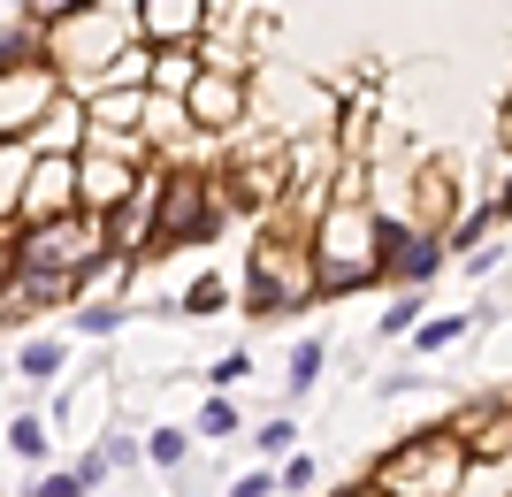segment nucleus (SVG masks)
I'll list each match as a JSON object with an SVG mask.
<instances>
[{
    "instance_id": "nucleus-1",
    "label": "nucleus",
    "mask_w": 512,
    "mask_h": 497,
    "mask_svg": "<svg viewBox=\"0 0 512 497\" xmlns=\"http://www.w3.org/2000/svg\"><path fill=\"white\" fill-rule=\"evenodd\" d=\"M314 291H360V283L383 276V222L367 215L360 192H344L314 230Z\"/></svg>"
},
{
    "instance_id": "nucleus-2",
    "label": "nucleus",
    "mask_w": 512,
    "mask_h": 497,
    "mask_svg": "<svg viewBox=\"0 0 512 497\" xmlns=\"http://www.w3.org/2000/svg\"><path fill=\"white\" fill-rule=\"evenodd\" d=\"M467 467L474 459H467V444L451 429H421L375 467V497H459Z\"/></svg>"
},
{
    "instance_id": "nucleus-3",
    "label": "nucleus",
    "mask_w": 512,
    "mask_h": 497,
    "mask_svg": "<svg viewBox=\"0 0 512 497\" xmlns=\"http://www.w3.org/2000/svg\"><path fill=\"white\" fill-rule=\"evenodd\" d=\"M8 253H16V268H31V276L77 283V276H92V260H107V230L92 215H54V222H31Z\"/></svg>"
},
{
    "instance_id": "nucleus-4",
    "label": "nucleus",
    "mask_w": 512,
    "mask_h": 497,
    "mask_svg": "<svg viewBox=\"0 0 512 497\" xmlns=\"http://www.w3.org/2000/svg\"><path fill=\"white\" fill-rule=\"evenodd\" d=\"M306 299H314V260L268 238L253 253V306H260V314H299Z\"/></svg>"
},
{
    "instance_id": "nucleus-5",
    "label": "nucleus",
    "mask_w": 512,
    "mask_h": 497,
    "mask_svg": "<svg viewBox=\"0 0 512 497\" xmlns=\"http://www.w3.org/2000/svg\"><path fill=\"white\" fill-rule=\"evenodd\" d=\"M54 215H77V153H31L16 222L31 230V222H54Z\"/></svg>"
},
{
    "instance_id": "nucleus-6",
    "label": "nucleus",
    "mask_w": 512,
    "mask_h": 497,
    "mask_svg": "<svg viewBox=\"0 0 512 497\" xmlns=\"http://www.w3.org/2000/svg\"><path fill=\"white\" fill-rule=\"evenodd\" d=\"M214 222V192L207 176H161V199H153V245H184Z\"/></svg>"
},
{
    "instance_id": "nucleus-7",
    "label": "nucleus",
    "mask_w": 512,
    "mask_h": 497,
    "mask_svg": "<svg viewBox=\"0 0 512 497\" xmlns=\"http://www.w3.org/2000/svg\"><path fill=\"white\" fill-rule=\"evenodd\" d=\"M130 199H138V169H130V161H115V153L77 146V215L107 222L115 207H130Z\"/></svg>"
},
{
    "instance_id": "nucleus-8",
    "label": "nucleus",
    "mask_w": 512,
    "mask_h": 497,
    "mask_svg": "<svg viewBox=\"0 0 512 497\" xmlns=\"http://www.w3.org/2000/svg\"><path fill=\"white\" fill-rule=\"evenodd\" d=\"M54 92H62V77H54L46 62L16 69V77H0V146H23V138H31V123L54 108Z\"/></svg>"
},
{
    "instance_id": "nucleus-9",
    "label": "nucleus",
    "mask_w": 512,
    "mask_h": 497,
    "mask_svg": "<svg viewBox=\"0 0 512 497\" xmlns=\"http://www.w3.org/2000/svg\"><path fill=\"white\" fill-rule=\"evenodd\" d=\"M245 115V77L237 69H199L184 85V123L192 130H230Z\"/></svg>"
},
{
    "instance_id": "nucleus-10",
    "label": "nucleus",
    "mask_w": 512,
    "mask_h": 497,
    "mask_svg": "<svg viewBox=\"0 0 512 497\" xmlns=\"http://www.w3.org/2000/svg\"><path fill=\"white\" fill-rule=\"evenodd\" d=\"M199 23H207V0H138V31L153 39V54L161 46H192Z\"/></svg>"
},
{
    "instance_id": "nucleus-11",
    "label": "nucleus",
    "mask_w": 512,
    "mask_h": 497,
    "mask_svg": "<svg viewBox=\"0 0 512 497\" xmlns=\"http://www.w3.org/2000/svg\"><path fill=\"white\" fill-rule=\"evenodd\" d=\"M383 268L406 283H428L436 268H444V245L421 238V230H383Z\"/></svg>"
},
{
    "instance_id": "nucleus-12",
    "label": "nucleus",
    "mask_w": 512,
    "mask_h": 497,
    "mask_svg": "<svg viewBox=\"0 0 512 497\" xmlns=\"http://www.w3.org/2000/svg\"><path fill=\"white\" fill-rule=\"evenodd\" d=\"M77 130H85V100L54 92V108H46L39 123H31V138H23V146H31V153H77V146H85Z\"/></svg>"
},
{
    "instance_id": "nucleus-13",
    "label": "nucleus",
    "mask_w": 512,
    "mask_h": 497,
    "mask_svg": "<svg viewBox=\"0 0 512 497\" xmlns=\"http://www.w3.org/2000/svg\"><path fill=\"white\" fill-rule=\"evenodd\" d=\"M85 123L123 130V138H130V130L146 123V92H92V100H85Z\"/></svg>"
},
{
    "instance_id": "nucleus-14",
    "label": "nucleus",
    "mask_w": 512,
    "mask_h": 497,
    "mask_svg": "<svg viewBox=\"0 0 512 497\" xmlns=\"http://www.w3.org/2000/svg\"><path fill=\"white\" fill-rule=\"evenodd\" d=\"M199 77V62H192V46H161L153 54V85H161V100H184V85Z\"/></svg>"
},
{
    "instance_id": "nucleus-15",
    "label": "nucleus",
    "mask_w": 512,
    "mask_h": 497,
    "mask_svg": "<svg viewBox=\"0 0 512 497\" xmlns=\"http://www.w3.org/2000/svg\"><path fill=\"white\" fill-rule=\"evenodd\" d=\"M62 360H69L62 337H31V345L16 352V375H23V383H54V375H62Z\"/></svg>"
},
{
    "instance_id": "nucleus-16",
    "label": "nucleus",
    "mask_w": 512,
    "mask_h": 497,
    "mask_svg": "<svg viewBox=\"0 0 512 497\" xmlns=\"http://www.w3.org/2000/svg\"><path fill=\"white\" fill-rule=\"evenodd\" d=\"M23 176H31V146H0V222L16 215V199H23Z\"/></svg>"
},
{
    "instance_id": "nucleus-17",
    "label": "nucleus",
    "mask_w": 512,
    "mask_h": 497,
    "mask_svg": "<svg viewBox=\"0 0 512 497\" xmlns=\"http://www.w3.org/2000/svg\"><path fill=\"white\" fill-rule=\"evenodd\" d=\"M237 199H283V161H245V169H237Z\"/></svg>"
},
{
    "instance_id": "nucleus-18",
    "label": "nucleus",
    "mask_w": 512,
    "mask_h": 497,
    "mask_svg": "<svg viewBox=\"0 0 512 497\" xmlns=\"http://www.w3.org/2000/svg\"><path fill=\"white\" fill-rule=\"evenodd\" d=\"M46 444H54V436H46V421H39V413H16V421H8V452H16V459H31V467H39V459H46Z\"/></svg>"
},
{
    "instance_id": "nucleus-19",
    "label": "nucleus",
    "mask_w": 512,
    "mask_h": 497,
    "mask_svg": "<svg viewBox=\"0 0 512 497\" xmlns=\"http://www.w3.org/2000/svg\"><path fill=\"white\" fill-rule=\"evenodd\" d=\"M176 130H192V123H184V100H153V92H146V123H138V138H176Z\"/></svg>"
},
{
    "instance_id": "nucleus-20",
    "label": "nucleus",
    "mask_w": 512,
    "mask_h": 497,
    "mask_svg": "<svg viewBox=\"0 0 512 497\" xmlns=\"http://www.w3.org/2000/svg\"><path fill=\"white\" fill-rule=\"evenodd\" d=\"M512 452V413H490L482 429H474V444H467V459H505Z\"/></svg>"
},
{
    "instance_id": "nucleus-21",
    "label": "nucleus",
    "mask_w": 512,
    "mask_h": 497,
    "mask_svg": "<svg viewBox=\"0 0 512 497\" xmlns=\"http://www.w3.org/2000/svg\"><path fill=\"white\" fill-rule=\"evenodd\" d=\"M69 322L85 329V337H107V329L123 322V306H115V299H77V314H69Z\"/></svg>"
},
{
    "instance_id": "nucleus-22",
    "label": "nucleus",
    "mask_w": 512,
    "mask_h": 497,
    "mask_svg": "<svg viewBox=\"0 0 512 497\" xmlns=\"http://www.w3.org/2000/svg\"><path fill=\"white\" fill-rule=\"evenodd\" d=\"M192 436H214V444H222V436H237V406H230V398H207V413H199Z\"/></svg>"
},
{
    "instance_id": "nucleus-23",
    "label": "nucleus",
    "mask_w": 512,
    "mask_h": 497,
    "mask_svg": "<svg viewBox=\"0 0 512 497\" xmlns=\"http://www.w3.org/2000/svg\"><path fill=\"white\" fill-rule=\"evenodd\" d=\"M321 360H329V352H321L314 337H306V345L291 352V390H314V383H321Z\"/></svg>"
},
{
    "instance_id": "nucleus-24",
    "label": "nucleus",
    "mask_w": 512,
    "mask_h": 497,
    "mask_svg": "<svg viewBox=\"0 0 512 497\" xmlns=\"http://www.w3.org/2000/svg\"><path fill=\"white\" fill-rule=\"evenodd\" d=\"M146 452H153V467H176V459L192 452V436H184V429H153V444H146Z\"/></svg>"
},
{
    "instance_id": "nucleus-25",
    "label": "nucleus",
    "mask_w": 512,
    "mask_h": 497,
    "mask_svg": "<svg viewBox=\"0 0 512 497\" xmlns=\"http://www.w3.org/2000/svg\"><path fill=\"white\" fill-rule=\"evenodd\" d=\"M459 337H467V314H444V322L421 329V352H444V345H459Z\"/></svg>"
},
{
    "instance_id": "nucleus-26",
    "label": "nucleus",
    "mask_w": 512,
    "mask_h": 497,
    "mask_svg": "<svg viewBox=\"0 0 512 497\" xmlns=\"http://www.w3.org/2000/svg\"><path fill=\"white\" fill-rule=\"evenodd\" d=\"M222 306V276H199L192 291H184V314H214Z\"/></svg>"
},
{
    "instance_id": "nucleus-27",
    "label": "nucleus",
    "mask_w": 512,
    "mask_h": 497,
    "mask_svg": "<svg viewBox=\"0 0 512 497\" xmlns=\"http://www.w3.org/2000/svg\"><path fill=\"white\" fill-rule=\"evenodd\" d=\"M413 322H421V299H413V291H406V299H398V306H390V314H383V337H406Z\"/></svg>"
},
{
    "instance_id": "nucleus-28",
    "label": "nucleus",
    "mask_w": 512,
    "mask_h": 497,
    "mask_svg": "<svg viewBox=\"0 0 512 497\" xmlns=\"http://www.w3.org/2000/svg\"><path fill=\"white\" fill-rule=\"evenodd\" d=\"M291 436H299V429H291V421H283V413H276V421H268V429H260L253 444H260V452H291Z\"/></svg>"
},
{
    "instance_id": "nucleus-29",
    "label": "nucleus",
    "mask_w": 512,
    "mask_h": 497,
    "mask_svg": "<svg viewBox=\"0 0 512 497\" xmlns=\"http://www.w3.org/2000/svg\"><path fill=\"white\" fill-rule=\"evenodd\" d=\"M31 497H85V482H77V475H46Z\"/></svg>"
},
{
    "instance_id": "nucleus-30",
    "label": "nucleus",
    "mask_w": 512,
    "mask_h": 497,
    "mask_svg": "<svg viewBox=\"0 0 512 497\" xmlns=\"http://www.w3.org/2000/svg\"><path fill=\"white\" fill-rule=\"evenodd\" d=\"M230 383H245V352H230V360L214 368V390H230Z\"/></svg>"
},
{
    "instance_id": "nucleus-31",
    "label": "nucleus",
    "mask_w": 512,
    "mask_h": 497,
    "mask_svg": "<svg viewBox=\"0 0 512 497\" xmlns=\"http://www.w3.org/2000/svg\"><path fill=\"white\" fill-rule=\"evenodd\" d=\"M69 475H77V482H85V490H92V482L107 475V459H100V452H85V459H77V467H69Z\"/></svg>"
},
{
    "instance_id": "nucleus-32",
    "label": "nucleus",
    "mask_w": 512,
    "mask_h": 497,
    "mask_svg": "<svg viewBox=\"0 0 512 497\" xmlns=\"http://www.w3.org/2000/svg\"><path fill=\"white\" fill-rule=\"evenodd\" d=\"M268 490H276V475H245V482H237L230 497H268Z\"/></svg>"
},
{
    "instance_id": "nucleus-33",
    "label": "nucleus",
    "mask_w": 512,
    "mask_h": 497,
    "mask_svg": "<svg viewBox=\"0 0 512 497\" xmlns=\"http://www.w3.org/2000/svg\"><path fill=\"white\" fill-rule=\"evenodd\" d=\"M16 8H23V23H39L46 8H54V0H16Z\"/></svg>"
},
{
    "instance_id": "nucleus-34",
    "label": "nucleus",
    "mask_w": 512,
    "mask_h": 497,
    "mask_svg": "<svg viewBox=\"0 0 512 497\" xmlns=\"http://www.w3.org/2000/svg\"><path fill=\"white\" fill-rule=\"evenodd\" d=\"M8 268H16V253H8V245H0V283H8Z\"/></svg>"
},
{
    "instance_id": "nucleus-35",
    "label": "nucleus",
    "mask_w": 512,
    "mask_h": 497,
    "mask_svg": "<svg viewBox=\"0 0 512 497\" xmlns=\"http://www.w3.org/2000/svg\"><path fill=\"white\" fill-rule=\"evenodd\" d=\"M505 146H512V100H505Z\"/></svg>"
}]
</instances>
